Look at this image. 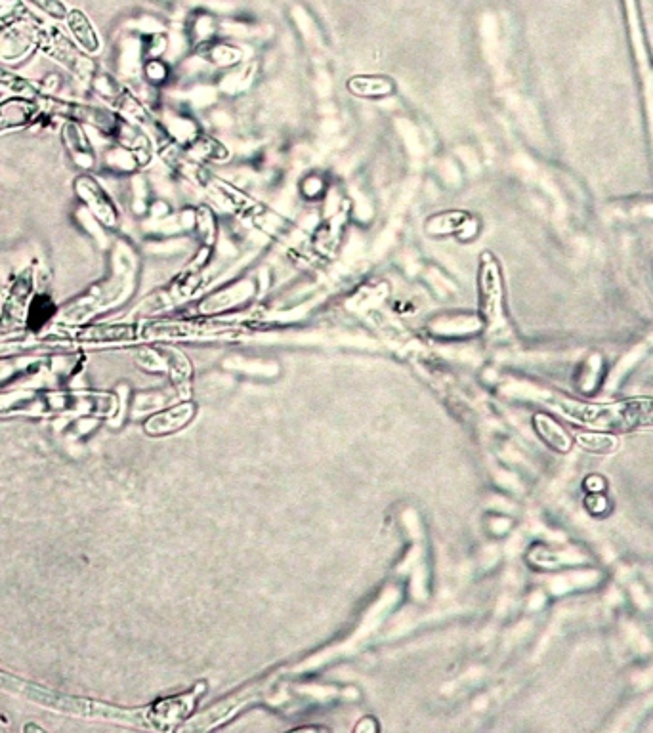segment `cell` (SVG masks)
<instances>
[{"instance_id":"obj_1","label":"cell","mask_w":653,"mask_h":733,"mask_svg":"<svg viewBox=\"0 0 653 733\" xmlns=\"http://www.w3.org/2000/svg\"><path fill=\"white\" fill-rule=\"evenodd\" d=\"M0 692L12 693L23 697L35 705H41L46 709L58 711V713L75 714V716H85V718H100V720H109L113 722L117 716V707L106 705V703H98V701H90L83 697H71L65 693L50 692L39 688L35 684H29L20 678L8 676L4 672H0Z\"/></svg>"},{"instance_id":"obj_2","label":"cell","mask_w":653,"mask_h":733,"mask_svg":"<svg viewBox=\"0 0 653 733\" xmlns=\"http://www.w3.org/2000/svg\"><path fill=\"white\" fill-rule=\"evenodd\" d=\"M37 46H41L48 56L64 63L65 67L69 71H73L77 77H81V79H92L94 77L92 62L86 58L85 54H81L71 42L67 41L64 35H60L56 29H50V31L39 29Z\"/></svg>"},{"instance_id":"obj_3","label":"cell","mask_w":653,"mask_h":733,"mask_svg":"<svg viewBox=\"0 0 653 733\" xmlns=\"http://www.w3.org/2000/svg\"><path fill=\"white\" fill-rule=\"evenodd\" d=\"M264 688L262 686H251V688H243L241 692L235 693V695H232V697H228V699H224L222 703H218V705H214L212 709H209L207 713L201 714V716H197L191 724H188L186 726V730H193V732H207V730H212V728H216L220 722H224V720H228L232 714L237 713L241 707H245L247 703H251V701H256L258 697H260V692H262Z\"/></svg>"},{"instance_id":"obj_4","label":"cell","mask_w":653,"mask_h":733,"mask_svg":"<svg viewBox=\"0 0 653 733\" xmlns=\"http://www.w3.org/2000/svg\"><path fill=\"white\" fill-rule=\"evenodd\" d=\"M75 191L96 220H100L104 226H109V228L117 224V209L96 180H92L90 176H81L75 182Z\"/></svg>"},{"instance_id":"obj_5","label":"cell","mask_w":653,"mask_h":733,"mask_svg":"<svg viewBox=\"0 0 653 733\" xmlns=\"http://www.w3.org/2000/svg\"><path fill=\"white\" fill-rule=\"evenodd\" d=\"M201 692H203V688L197 686L190 693L157 701L151 707L155 724H157V730H170L178 722H184L186 718H190L191 711L195 707V701H197V697L201 695Z\"/></svg>"},{"instance_id":"obj_6","label":"cell","mask_w":653,"mask_h":733,"mask_svg":"<svg viewBox=\"0 0 653 733\" xmlns=\"http://www.w3.org/2000/svg\"><path fill=\"white\" fill-rule=\"evenodd\" d=\"M37 42L39 27L27 20L14 21V25L0 35V58L18 62L33 46H37Z\"/></svg>"},{"instance_id":"obj_7","label":"cell","mask_w":653,"mask_h":733,"mask_svg":"<svg viewBox=\"0 0 653 733\" xmlns=\"http://www.w3.org/2000/svg\"><path fill=\"white\" fill-rule=\"evenodd\" d=\"M193 413H195L193 403H180L172 409L153 415L144 428L149 436H167V434L184 428L193 419Z\"/></svg>"},{"instance_id":"obj_8","label":"cell","mask_w":653,"mask_h":733,"mask_svg":"<svg viewBox=\"0 0 653 733\" xmlns=\"http://www.w3.org/2000/svg\"><path fill=\"white\" fill-rule=\"evenodd\" d=\"M480 285H482V302H484L485 314L493 317L497 314L499 304H501V277H499L497 262L489 254H485L484 262H482Z\"/></svg>"},{"instance_id":"obj_9","label":"cell","mask_w":653,"mask_h":733,"mask_svg":"<svg viewBox=\"0 0 653 733\" xmlns=\"http://www.w3.org/2000/svg\"><path fill=\"white\" fill-rule=\"evenodd\" d=\"M64 142L77 167H94V163H96L94 149H92V144H90V140L86 138L85 130L79 126V123H75V121L65 123Z\"/></svg>"},{"instance_id":"obj_10","label":"cell","mask_w":653,"mask_h":733,"mask_svg":"<svg viewBox=\"0 0 653 733\" xmlns=\"http://www.w3.org/2000/svg\"><path fill=\"white\" fill-rule=\"evenodd\" d=\"M39 115V105L25 100V98H16V100H8L4 104H0V132L8 130V128H20V126L29 125L37 119Z\"/></svg>"},{"instance_id":"obj_11","label":"cell","mask_w":653,"mask_h":733,"mask_svg":"<svg viewBox=\"0 0 653 733\" xmlns=\"http://www.w3.org/2000/svg\"><path fill=\"white\" fill-rule=\"evenodd\" d=\"M75 336L86 342H127L138 336L136 325H113V323H102V325H90L79 329Z\"/></svg>"},{"instance_id":"obj_12","label":"cell","mask_w":653,"mask_h":733,"mask_svg":"<svg viewBox=\"0 0 653 733\" xmlns=\"http://www.w3.org/2000/svg\"><path fill=\"white\" fill-rule=\"evenodd\" d=\"M65 23H67L73 39L77 41V44L85 52H90V54L100 52V46H102L100 44V37H98L96 29H94L92 21L88 20V16H86L83 10H77V8L69 10V14L65 18Z\"/></svg>"},{"instance_id":"obj_13","label":"cell","mask_w":653,"mask_h":733,"mask_svg":"<svg viewBox=\"0 0 653 733\" xmlns=\"http://www.w3.org/2000/svg\"><path fill=\"white\" fill-rule=\"evenodd\" d=\"M533 428L539 434V438L545 441L550 449H554L558 453H569L571 451L573 441L569 438L568 432L547 413H537L533 417Z\"/></svg>"},{"instance_id":"obj_14","label":"cell","mask_w":653,"mask_h":733,"mask_svg":"<svg viewBox=\"0 0 653 733\" xmlns=\"http://www.w3.org/2000/svg\"><path fill=\"white\" fill-rule=\"evenodd\" d=\"M653 426V399H629L621 403V428L636 430Z\"/></svg>"},{"instance_id":"obj_15","label":"cell","mask_w":653,"mask_h":733,"mask_svg":"<svg viewBox=\"0 0 653 733\" xmlns=\"http://www.w3.org/2000/svg\"><path fill=\"white\" fill-rule=\"evenodd\" d=\"M348 90L359 98H386L394 94L396 84L388 77H373V75H359L348 81Z\"/></svg>"},{"instance_id":"obj_16","label":"cell","mask_w":653,"mask_h":733,"mask_svg":"<svg viewBox=\"0 0 653 733\" xmlns=\"http://www.w3.org/2000/svg\"><path fill=\"white\" fill-rule=\"evenodd\" d=\"M575 443L581 449H585L587 453H592V455H611L619 447V440L611 434H606V430H602V432H579L575 436Z\"/></svg>"},{"instance_id":"obj_17","label":"cell","mask_w":653,"mask_h":733,"mask_svg":"<svg viewBox=\"0 0 653 733\" xmlns=\"http://www.w3.org/2000/svg\"><path fill=\"white\" fill-rule=\"evenodd\" d=\"M44 399L31 394H8L0 396V415H20V413H41Z\"/></svg>"},{"instance_id":"obj_18","label":"cell","mask_w":653,"mask_h":733,"mask_svg":"<svg viewBox=\"0 0 653 733\" xmlns=\"http://www.w3.org/2000/svg\"><path fill=\"white\" fill-rule=\"evenodd\" d=\"M56 304L48 298V296H44V294H39V296H35L33 298V302L29 304V310H27V323H29V327L33 329V331H41L43 329L44 325L56 315Z\"/></svg>"},{"instance_id":"obj_19","label":"cell","mask_w":653,"mask_h":733,"mask_svg":"<svg viewBox=\"0 0 653 733\" xmlns=\"http://www.w3.org/2000/svg\"><path fill=\"white\" fill-rule=\"evenodd\" d=\"M466 218V214L463 212H440V214H434L428 218L426 222V231L430 235H455L459 226L463 224V220Z\"/></svg>"},{"instance_id":"obj_20","label":"cell","mask_w":653,"mask_h":733,"mask_svg":"<svg viewBox=\"0 0 653 733\" xmlns=\"http://www.w3.org/2000/svg\"><path fill=\"white\" fill-rule=\"evenodd\" d=\"M298 191H300V195H302L304 199H308V201H319V199H323V197H325V193H327V182H325V178H323V176H319V174H308L306 178H302V180H300V188H298Z\"/></svg>"},{"instance_id":"obj_21","label":"cell","mask_w":653,"mask_h":733,"mask_svg":"<svg viewBox=\"0 0 653 733\" xmlns=\"http://www.w3.org/2000/svg\"><path fill=\"white\" fill-rule=\"evenodd\" d=\"M27 2L33 4L37 10H41L52 20H65L69 14V8L62 0H27Z\"/></svg>"},{"instance_id":"obj_22","label":"cell","mask_w":653,"mask_h":733,"mask_svg":"<svg viewBox=\"0 0 653 733\" xmlns=\"http://www.w3.org/2000/svg\"><path fill=\"white\" fill-rule=\"evenodd\" d=\"M146 77H148L149 83L163 84L169 79V69L165 63L159 62V60H151L146 65Z\"/></svg>"},{"instance_id":"obj_23","label":"cell","mask_w":653,"mask_h":733,"mask_svg":"<svg viewBox=\"0 0 653 733\" xmlns=\"http://www.w3.org/2000/svg\"><path fill=\"white\" fill-rule=\"evenodd\" d=\"M478 230H480L478 220H476V218L466 216L463 220V224L459 226V230H457L455 235H457L461 241H472V239L478 235Z\"/></svg>"},{"instance_id":"obj_24","label":"cell","mask_w":653,"mask_h":733,"mask_svg":"<svg viewBox=\"0 0 653 733\" xmlns=\"http://www.w3.org/2000/svg\"><path fill=\"white\" fill-rule=\"evenodd\" d=\"M6 92H8V88H4V86H0V100L6 96Z\"/></svg>"}]
</instances>
